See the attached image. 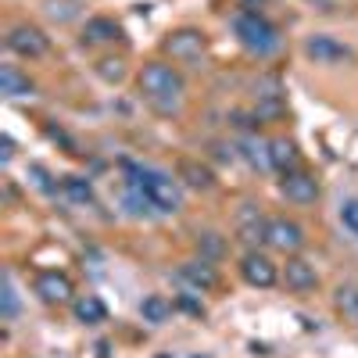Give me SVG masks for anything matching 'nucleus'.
Instances as JSON below:
<instances>
[{"label":"nucleus","mask_w":358,"mask_h":358,"mask_svg":"<svg viewBox=\"0 0 358 358\" xmlns=\"http://www.w3.org/2000/svg\"><path fill=\"white\" fill-rule=\"evenodd\" d=\"M33 294L40 297L43 305H54V308L72 305L76 297H79V294H76V283L69 280V273H57V268H43V273H36Z\"/></svg>","instance_id":"nucleus-6"},{"label":"nucleus","mask_w":358,"mask_h":358,"mask_svg":"<svg viewBox=\"0 0 358 358\" xmlns=\"http://www.w3.org/2000/svg\"><path fill=\"white\" fill-rule=\"evenodd\" d=\"M72 315H76V322H83V326H97V322L108 319V305L101 301L97 294H79L76 301H72Z\"/></svg>","instance_id":"nucleus-14"},{"label":"nucleus","mask_w":358,"mask_h":358,"mask_svg":"<svg viewBox=\"0 0 358 358\" xmlns=\"http://www.w3.org/2000/svg\"><path fill=\"white\" fill-rule=\"evenodd\" d=\"M179 183H187V187H194V190H212V183H215V176H212V169H204L201 162H179Z\"/></svg>","instance_id":"nucleus-17"},{"label":"nucleus","mask_w":358,"mask_h":358,"mask_svg":"<svg viewBox=\"0 0 358 358\" xmlns=\"http://www.w3.org/2000/svg\"><path fill=\"white\" fill-rule=\"evenodd\" d=\"M18 315V294H15V280L4 276V319Z\"/></svg>","instance_id":"nucleus-26"},{"label":"nucleus","mask_w":358,"mask_h":358,"mask_svg":"<svg viewBox=\"0 0 358 358\" xmlns=\"http://www.w3.org/2000/svg\"><path fill=\"white\" fill-rule=\"evenodd\" d=\"M4 47H8L15 57H25V62H36V57H43V54L50 50V36L43 33L40 25L18 22V25H11V29H8Z\"/></svg>","instance_id":"nucleus-5"},{"label":"nucleus","mask_w":358,"mask_h":358,"mask_svg":"<svg viewBox=\"0 0 358 358\" xmlns=\"http://www.w3.org/2000/svg\"><path fill=\"white\" fill-rule=\"evenodd\" d=\"M162 358H172V355H162Z\"/></svg>","instance_id":"nucleus-28"},{"label":"nucleus","mask_w":358,"mask_h":358,"mask_svg":"<svg viewBox=\"0 0 358 358\" xmlns=\"http://www.w3.org/2000/svg\"><path fill=\"white\" fill-rule=\"evenodd\" d=\"M268 151H273V169H276L280 176L301 169V155H297V143H294V140L276 136V140H268Z\"/></svg>","instance_id":"nucleus-15"},{"label":"nucleus","mask_w":358,"mask_h":358,"mask_svg":"<svg viewBox=\"0 0 358 358\" xmlns=\"http://www.w3.org/2000/svg\"><path fill=\"white\" fill-rule=\"evenodd\" d=\"M265 248L290 258V255H297L305 248V229L297 226L294 219H287V215H273L268 226H265Z\"/></svg>","instance_id":"nucleus-7"},{"label":"nucleus","mask_w":358,"mask_h":358,"mask_svg":"<svg viewBox=\"0 0 358 358\" xmlns=\"http://www.w3.org/2000/svg\"><path fill=\"white\" fill-rule=\"evenodd\" d=\"M136 86H140V97L147 101V108L158 111V115H176L183 108L187 83L169 62H147L136 72Z\"/></svg>","instance_id":"nucleus-2"},{"label":"nucleus","mask_w":358,"mask_h":358,"mask_svg":"<svg viewBox=\"0 0 358 358\" xmlns=\"http://www.w3.org/2000/svg\"><path fill=\"white\" fill-rule=\"evenodd\" d=\"M222 251H226V241L219 233H197V255L201 258L215 262V258H222Z\"/></svg>","instance_id":"nucleus-22"},{"label":"nucleus","mask_w":358,"mask_h":358,"mask_svg":"<svg viewBox=\"0 0 358 358\" xmlns=\"http://www.w3.org/2000/svg\"><path fill=\"white\" fill-rule=\"evenodd\" d=\"M140 315H143V322L162 326L172 315V301H169L165 294H151V297H143V301H140Z\"/></svg>","instance_id":"nucleus-21"},{"label":"nucleus","mask_w":358,"mask_h":358,"mask_svg":"<svg viewBox=\"0 0 358 358\" xmlns=\"http://www.w3.org/2000/svg\"><path fill=\"white\" fill-rule=\"evenodd\" d=\"M62 190L72 197V201H79V204H94V190H90L86 183H83V179H62Z\"/></svg>","instance_id":"nucleus-23"},{"label":"nucleus","mask_w":358,"mask_h":358,"mask_svg":"<svg viewBox=\"0 0 358 358\" xmlns=\"http://www.w3.org/2000/svg\"><path fill=\"white\" fill-rule=\"evenodd\" d=\"M179 280L183 283H190V290L194 294H204V290H212L215 287V265L208 262V258H194V262H187L183 268H179Z\"/></svg>","instance_id":"nucleus-12"},{"label":"nucleus","mask_w":358,"mask_h":358,"mask_svg":"<svg viewBox=\"0 0 358 358\" xmlns=\"http://www.w3.org/2000/svg\"><path fill=\"white\" fill-rule=\"evenodd\" d=\"M233 33H236V40H241V47L248 54H255V57L276 54L280 43H283L280 29L268 22L265 15H258V11H241V15H236L233 18Z\"/></svg>","instance_id":"nucleus-3"},{"label":"nucleus","mask_w":358,"mask_h":358,"mask_svg":"<svg viewBox=\"0 0 358 358\" xmlns=\"http://www.w3.org/2000/svg\"><path fill=\"white\" fill-rule=\"evenodd\" d=\"M118 36H122V29L111 18H90L86 29H83V43H108V40H118Z\"/></svg>","instance_id":"nucleus-20"},{"label":"nucleus","mask_w":358,"mask_h":358,"mask_svg":"<svg viewBox=\"0 0 358 358\" xmlns=\"http://www.w3.org/2000/svg\"><path fill=\"white\" fill-rule=\"evenodd\" d=\"M280 194L290 201V204H315L319 201V179L305 169H294L280 179Z\"/></svg>","instance_id":"nucleus-10"},{"label":"nucleus","mask_w":358,"mask_h":358,"mask_svg":"<svg viewBox=\"0 0 358 358\" xmlns=\"http://www.w3.org/2000/svg\"><path fill=\"white\" fill-rule=\"evenodd\" d=\"M129 197L158 215H176L183 208V183L179 176H169L162 169L129 165Z\"/></svg>","instance_id":"nucleus-1"},{"label":"nucleus","mask_w":358,"mask_h":358,"mask_svg":"<svg viewBox=\"0 0 358 358\" xmlns=\"http://www.w3.org/2000/svg\"><path fill=\"white\" fill-rule=\"evenodd\" d=\"M97 76L104 79V83H118L126 76V69H122V62H118V57H101L97 62Z\"/></svg>","instance_id":"nucleus-24"},{"label":"nucleus","mask_w":358,"mask_h":358,"mask_svg":"<svg viewBox=\"0 0 358 358\" xmlns=\"http://www.w3.org/2000/svg\"><path fill=\"white\" fill-rule=\"evenodd\" d=\"M341 222H344L348 233L358 236V197H348V201L341 204Z\"/></svg>","instance_id":"nucleus-25"},{"label":"nucleus","mask_w":358,"mask_h":358,"mask_svg":"<svg viewBox=\"0 0 358 358\" xmlns=\"http://www.w3.org/2000/svg\"><path fill=\"white\" fill-rule=\"evenodd\" d=\"M236 268H241V280H244L248 287L268 290V287L280 283V265L268 258V255H262V251H248Z\"/></svg>","instance_id":"nucleus-8"},{"label":"nucleus","mask_w":358,"mask_h":358,"mask_svg":"<svg viewBox=\"0 0 358 358\" xmlns=\"http://www.w3.org/2000/svg\"><path fill=\"white\" fill-rule=\"evenodd\" d=\"M244 4H251V8H258V4H265V0H244Z\"/></svg>","instance_id":"nucleus-27"},{"label":"nucleus","mask_w":358,"mask_h":358,"mask_svg":"<svg viewBox=\"0 0 358 358\" xmlns=\"http://www.w3.org/2000/svg\"><path fill=\"white\" fill-rule=\"evenodd\" d=\"M305 54L312 57L315 65H341V62H351V47L341 43L337 36H326V33H315L305 40Z\"/></svg>","instance_id":"nucleus-9"},{"label":"nucleus","mask_w":358,"mask_h":358,"mask_svg":"<svg viewBox=\"0 0 358 358\" xmlns=\"http://www.w3.org/2000/svg\"><path fill=\"white\" fill-rule=\"evenodd\" d=\"M280 280H283V287H287L290 294H308V290H315V287H319V273H315V265H312V262H305L301 255H290V258H287V265L280 268Z\"/></svg>","instance_id":"nucleus-11"},{"label":"nucleus","mask_w":358,"mask_h":358,"mask_svg":"<svg viewBox=\"0 0 358 358\" xmlns=\"http://www.w3.org/2000/svg\"><path fill=\"white\" fill-rule=\"evenodd\" d=\"M0 83H4L8 97H29V94H33V79H29L18 65H4V69H0Z\"/></svg>","instance_id":"nucleus-19"},{"label":"nucleus","mask_w":358,"mask_h":358,"mask_svg":"<svg viewBox=\"0 0 358 358\" xmlns=\"http://www.w3.org/2000/svg\"><path fill=\"white\" fill-rule=\"evenodd\" d=\"M162 50L172 57V62L194 65V62H201V57L208 54V36L201 33V29H194V25H183V29H172V33L165 36Z\"/></svg>","instance_id":"nucleus-4"},{"label":"nucleus","mask_w":358,"mask_h":358,"mask_svg":"<svg viewBox=\"0 0 358 358\" xmlns=\"http://www.w3.org/2000/svg\"><path fill=\"white\" fill-rule=\"evenodd\" d=\"M334 308L344 322L358 326V283H341L334 294Z\"/></svg>","instance_id":"nucleus-18"},{"label":"nucleus","mask_w":358,"mask_h":358,"mask_svg":"<svg viewBox=\"0 0 358 358\" xmlns=\"http://www.w3.org/2000/svg\"><path fill=\"white\" fill-rule=\"evenodd\" d=\"M241 155L251 169H262L268 172L273 169V151H268V140H258V136H244L241 140Z\"/></svg>","instance_id":"nucleus-16"},{"label":"nucleus","mask_w":358,"mask_h":358,"mask_svg":"<svg viewBox=\"0 0 358 358\" xmlns=\"http://www.w3.org/2000/svg\"><path fill=\"white\" fill-rule=\"evenodd\" d=\"M265 226H268V219H262V212L255 204H244L241 215H236V236L248 244H258V241L265 244Z\"/></svg>","instance_id":"nucleus-13"}]
</instances>
